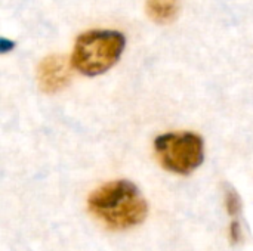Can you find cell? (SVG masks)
<instances>
[{
	"instance_id": "6da1fadb",
	"label": "cell",
	"mask_w": 253,
	"mask_h": 251,
	"mask_svg": "<svg viewBox=\"0 0 253 251\" xmlns=\"http://www.w3.org/2000/svg\"><path fill=\"white\" fill-rule=\"evenodd\" d=\"M90 213L111 229H129L142 223L148 215V204L136 185L129 180H113L87 200Z\"/></svg>"
},
{
	"instance_id": "7a4b0ae2",
	"label": "cell",
	"mask_w": 253,
	"mask_h": 251,
	"mask_svg": "<svg viewBox=\"0 0 253 251\" xmlns=\"http://www.w3.org/2000/svg\"><path fill=\"white\" fill-rule=\"evenodd\" d=\"M125 46L126 38L119 31H87L77 38L71 55V64L84 75H99L108 71L120 59Z\"/></svg>"
},
{
	"instance_id": "3957f363",
	"label": "cell",
	"mask_w": 253,
	"mask_h": 251,
	"mask_svg": "<svg viewBox=\"0 0 253 251\" xmlns=\"http://www.w3.org/2000/svg\"><path fill=\"white\" fill-rule=\"evenodd\" d=\"M154 151L160 164L176 175H190L205 160V142L193 132L165 133L156 138Z\"/></svg>"
},
{
	"instance_id": "277c9868",
	"label": "cell",
	"mask_w": 253,
	"mask_h": 251,
	"mask_svg": "<svg viewBox=\"0 0 253 251\" xmlns=\"http://www.w3.org/2000/svg\"><path fill=\"white\" fill-rule=\"evenodd\" d=\"M39 86L46 93L62 90L71 80V64L58 55L47 56L42 61L37 71Z\"/></svg>"
},
{
	"instance_id": "5b68a950",
	"label": "cell",
	"mask_w": 253,
	"mask_h": 251,
	"mask_svg": "<svg viewBox=\"0 0 253 251\" xmlns=\"http://www.w3.org/2000/svg\"><path fill=\"white\" fill-rule=\"evenodd\" d=\"M179 10V0H147L148 16L159 24L173 21Z\"/></svg>"
},
{
	"instance_id": "8992f818",
	"label": "cell",
	"mask_w": 253,
	"mask_h": 251,
	"mask_svg": "<svg viewBox=\"0 0 253 251\" xmlns=\"http://www.w3.org/2000/svg\"><path fill=\"white\" fill-rule=\"evenodd\" d=\"M225 210L231 217L239 216V213L242 212V200L240 195L237 194V191H234L233 188H228L225 191Z\"/></svg>"
},
{
	"instance_id": "52a82bcc",
	"label": "cell",
	"mask_w": 253,
	"mask_h": 251,
	"mask_svg": "<svg viewBox=\"0 0 253 251\" xmlns=\"http://www.w3.org/2000/svg\"><path fill=\"white\" fill-rule=\"evenodd\" d=\"M230 237H231V241L233 243H239L240 238H242V228H240V223L237 220H233L231 222V226H230Z\"/></svg>"
}]
</instances>
